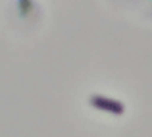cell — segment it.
<instances>
[{
  "mask_svg": "<svg viewBox=\"0 0 152 137\" xmlns=\"http://www.w3.org/2000/svg\"><path fill=\"white\" fill-rule=\"evenodd\" d=\"M89 104H93L94 108L98 110H104V112H110V114H115V116H121L125 112V104L118 99H112V96H106V95H100V93H93L89 96Z\"/></svg>",
  "mask_w": 152,
  "mask_h": 137,
  "instance_id": "cell-1",
  "label": "cell"
}]
</instances>
